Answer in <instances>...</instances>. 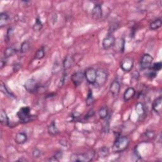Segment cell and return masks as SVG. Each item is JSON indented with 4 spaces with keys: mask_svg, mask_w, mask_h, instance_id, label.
I'll return each mask as SVG.
<instances>
[{
    "mask_svg": "<svg viewBox=\"0 0 162 162\" xmlns=\"http://www.w3.org/2000/svg\"><path fill=\"white\" fill-rule=\"evenodd\" d=\"M129 145V139L126 136L118 137L115 141L112 150L114 153H121L127 149Z\"/></svg>",
    "mask_w": 162,
    "mask_h": 162,
    "instance_id": "1",
    "label": "cell"
},
{
    "mask_svg": "<svg viewBox=\"0 0 162 162\" xmlns=\"http://www.w3.org/2000/svg\"><path fill=\"white\" fill-rule=\"evenodd\" d=\"M95 156V152L93 150H89L84 153H77L73 154L70 156V160L72 161H81L88 162L93 160Z\"/></svg>",
    "mask_w": 162,
    "mask_h": 162,
    "instance_id": "2",
    "label": "cell"
},
{
    "mask_svg": "<svg viewBox=\"0 0 162 162\" xmlns=\"http://www.w3.org/2000/svg\"><path fill=\"white\" fill-rule=\"evenodd\" d=\"M17 117L20 122L22 123H27L31 121L32 118V116L30 115V110L27 106L21 108L17 113Z\"/></svg>",
    "mask_w": 162,
    "mask_h": 162,
    "instance_id": "3",
    "label": "cell"
},
{
    "mask_svg": "<svg viewBox=\"0 0 162 162\" xmlns=\"http://www.w3.org/2000/svg\"><path fill=\"white\" fill-rule=\"evenodd\" d=\"M108 79V73L103 69H98L96 70V78L95 83L100 87L103 86Z\"/></svg>",
    "mask_w": 162,
    "mask_h": 162,
    "instance_id": "4",
    "label": "cell"
},
{
    "mask_svg": "<svg viewBox=\"0 0 162 162\" xmlns=\"http://www.w3.org/2000/svg\"><path fill=\"white\" fill-rule=\"evenodd\" d=\"M134 66V60L131 57L124 58L121 63V67L125 72H130Z\"/></svg>",
    "mask_w": 162,
    "mask_h": 162,
    "instance_id": "5",
    "label": "cell"
},
{
    "mask_svg": "<svg viewBox=\"0 0 162 162\" xmlns=\"http://www.w3.org/2000/svg\"><path fill=\"white\" fill-rule=\"evenodd\" d=\"M84 77V73L82 71H78L77 72H75L72 75L71 79L74 85L76 86V87H78V86L81 85L82 84Z\"/></svg>",
    "mask_w": 162,
    "mask_h": 162,
    "instance_id": "6",
    "label": "cell"
},
{
    "mask_svg": "<svg viewBox=\"0 0 162 162\" xmlns=\"http://www.w3.org/2000/svg\"><path fill=\"white\" fill-rule=\"evenodd\" d=\"M115 37L112 34L106 36L102 41V46L103 49L107 50L113 48L115 45Z\"/></svg>",
    "mask_w": 162,
    "mask_h": 162,
    "instance_id": "7",
    "label": "cell"
},
{
    "mask_svg": "<svg viewBox=\"0 0 162 162\" xmlns=\"http://www.w3.org/2000/svg\"><path fill=\"white\" fill-rule=\"evenodd\" d=\"M24 87L27 91H28L29 93H34L38 91L39 86L36 80H34V79H30L26 82Z\"/></svg>",
    "mask_w": 162,
    "mask_h": 162,
    "instance_id": "8",
    "label": "cell"
},
{
    "mask_svg": "<svg viewBox=\"0 0 162 162\" xmlns=\"http://www.w3.org/2000/svg\"><path fill=\"white\" fill-rule=\"evenodd\" d=\"M153 58L149 54H144L141 60V66L143 69H149L152 65Z\"/></svg>",
    "mask_w": 162,
    "mask_h": 162,
    "instance_id": "9",
    "label": "cell"
},
{
    "mask_svg": "<svg viewBox=\"0 0 162 162\" xmlns=\"http://www.w3.org/2000/svg\"><path fill=\"white\" fill-rule=\"evenodd\" d=\"M86 81L89 84H94L96 78V70L93 68H89L84 72Z\"/></svg>",
    "mask_w": 162,
    "mask_h": 162,
    "instance_id": "10",
    "label": "cell"
},
{
    "mask_svg": "<svg viewBox=\"0 0 162 162\" xmlns=\"http://www.w3.org/2000/svg\"><path fill=\"white\" fill-rule=\"evenodd\" d=\"M103 15V11L101 6L99 4L94 5L92 10V17L94 20H98L101 18Z\"/></svg>",
    "mask_w": 162,
    "mask_h": 162,
    "instance_id": "11",
    "label": "cell"
},
{
    "mask_svg": "<svg viewBox=\"0 0 162 162\" xmlns=\"http://www.w3.org/2000/svg\"><path fill=\"white\" fill-rule=\"evenodd\" d=\"M121 86L118 81H114L110 85V91L114 97H117L121 91Z\"/></svg>",
    "mask_w": 162,
    "mask_h": 162,
    "instance_id": "12",
    "label": "cell"
},
{
    "mask_svg": "<svg viewBox=\"0 0 162 162\" xmlns=\"http://www.w3.org/2000/svg\"><path fill=\"white\" fill-rule=\"evenodd\" d=\"M27 135L25 132H18L15 137V141L18 144H23L27 141Z\"/></svg>",
    "mask_w": 162,
    "mask_h": 162,
    "instance_id": "13",
    "label": "cell"
},
{
    "mask_svg": "<svg viewBox=\"0 0 162 162\" xmlns=\"http://www.w3.org/2000/svg\"><path fill=\"white\" fill-rule=\"evenodd\" d=\"M153 110L159 115H161L162 111V98L160 96L156 98L153 103Z\"/></svg>",
    "mask_w": 162,
    "mask_h": 162,
    "instance_id": "14",
    "label": "cell"
},
{
    "mask_svg": "<svg viewBox=\"0 0 162 162\" xmlns=\"http://www.w3.org/2000/svg\"><path fill=\"white\" fill-rule=\"evenodd\" d=\"M115 49L121 53H123L125 49V40L123 38H119L115 40V45L113 46Z\"/></svg>",
    "mask_w": 162,
    "mask_h": 162,
    "instance_id": "15",
    "label": "cell"
},
{
    "mask_svg": "<svg viewBox=\"0 0 162 162\" xmlns=\"http://www.w3.org/2000/svg\"><path fill=\"white\" fill-rule=\"evenodd\" d=\"M73 63H74L73 58L70 55L67 56L65 58L63 61V67L64 69L65 70L70 69L73 66Z\"/></svg>",
    "mask_w": 162,
    "mask_h": 162,
    "instance_id": "16",
    "label": "cell"
},
{
    "mask_svg": "<svg viewBox=\"0 0 162 162\" xmlns=\"http://www.w3.org/2000/svg\"><path fill=\"white\" fill-rule=\"evenodd\" d=\"M136 94V90L133 88H127L124 94V100L125 101H128L131 100Z\"/></svg>",
    "mask_w": 162,
    "mask_h": 162,
    "instance_id": "17",
    "label": "cell"
},
{
    "mask_svg": "<svg viewBox=\"0 0 162 162\" xmlns=\"http://www.w3.org/2000/svg\"><path fill=\"white\" fill-rule=\"evenodd\" d=\"M48 132L51 136H57L59 134V130L55 122H52L48 127Z\"/></svg>",
    "mask_w": 162,
    "mask_h": 162,
    "instance_id": "18",
    "label": "cell"
},
{
    "mask_svg": "<svg viewBox=\"0 0 162 162\" xmlns=\"http://www.w3.org/2000/svg\"><path fill=\"white\" fill-rule=\"evenodd\" d=\"M161 25H162L161 20V19H156V20L152 22L149 24V29L151 30H157L159 28H160L161 27Z\"/></svg>",
    "mask_w": 162,
    "mask_h": 162,
    "instance_id": "19",
    "label": "cell"
},
{
    "mask_svg": "<svg viewBox=\"0 0 162 162\" xmlns=\"http://www.w3.org/2000/svg\"><path fill=\"white\" fill-rule=\"evenodd\" d=\"M0 121L4 125H9V118L6 113L4 110H1V112H0Z\"/></svg>",
    "mask_w": 162,
    "mask_h": 162,
    "instance_id": "20",
    "label": "cell"
},
{
    "mask_svg": "<svg viewBox=\"0 0 162 162\" xmlns=\"http://www.w3.org/2000/svg\"><path fill=\"white\" fill-rule=\"evenodd\" d=\"M136 113L139 117L143 116V115L145 113V109H144V107L143 103H140V102L137 103L136 106Z\"/></svg>",
    "mask_w": 162,
    "mask_h": 162,
    "instance_id": "21",
    "label": "cell"
},
{
    "mask_svg": "<svg viewBox=\"0 0 162 162\" xmlns=\"http://www.w3.org/2000/svg\"><path fill=\"white\" fill-rule=\"evenodd\" d=\"M16 53V49L12 47H8L5 49V51H4V55H5V58H9L12 57L14 54Z\"/></svg>",
    "mask_w": 162,
    "mask_h": 162,
    "instance_id": "22",
    "label": "cell"
},
{
    "mask_svg": "<svg viewBox=\"0 0 162 162\" xmlns=\"http://www.w3.org/2000/svg\"><path fill=\"white\" fill-rule=\"evenodd\" d=\"M9 19V16L6 13H2L0 15V26L3 27L6 25Z\"/></svg>",
    "mask_w": 162,
    "mask_h": 162,
    "instance_id": "23",
    "label": "cell"
},
{
    "mask_svg": "<svg viewBox=\"0 0 162 162\" xmlns=\"http://www.w3.org/2000/svg\"><path fill=\"white\" fill-rule=\"evenodd\" d=\"M98 114L101 119H105L109 115V109L106 106H103L99 110Z\"/></svg>",
    "mask_w": 162,
    "mask_h": 162,
    "instance_id": "24",
    "label": "cell"
},
{
    "mask_svg": "<svg viewBox=\"0 0 162 162\" xmlns=\"http://www.w3.org/2000/svg\"><path fill=\"white\" fill-rule=\"evenodd\" d=\"M98 156L101 158H105L109 156V149L106 147H102L100 149H99L98 152Z\"/></svg>",
    "mask_w": 162,
    "mask_h": 162,
    "instance_id": "25",
    "label": "cell"
},
{
    "mask_svg": "<svg viewBox=\"0 0 162 162\" xmlns=\"http://www.w3.org/2000/svg\"><path fill=\"white\" fill-rule=\"evenodd\" d=\"M30 48V44L28 41H25L24 42H22V44L21 45L20 50L22 53H27L29 51Z\"/></svg>",
    "mask_w": 162,
    "mask_h": 162,
    "instance_id": "26",
    "label": "cell"
},
{
    "mask_svg": "<svg viewBox=\"0 0 162 162\" xmlns=\"http://www.w3.org/2000/svg\"><path fill=\"white\" fill-rule=\"evenodd\" d=\"M45 56V52L43 48L39 49L35 53V58L37 60H41Z\"/></svg>",
    "mask_w": 162,
    "mask_h": 162,
    "instance_id": "27",
    "label": "cell"
},
{
    "mask_svg": "<svg viewBox=\"0 0 162 162\" xmlns=\"http://www.w3.org/2000/svg\"><path fill=\"white\" fill-rule=\"evenodd\" d=\"M42 28V23L39 18H37L35 23L33 26V29L34 31H39Z\"/></svg>",
    "mask_w": 162,
    "mask_h": 162,
    "instance_id": "28",
    "label": "cell"
},
{
    "mask_svg": "<svg viewBox=\"0 0 162 162\" xmlns=\"http://www.w3.org/2000/svg\"><path fill=\"white\" fill-rule=\"evenodd\" d=\"M1 91L6 95L10 96V97H14L13 93L10 91L8 89L6 88V86L5 84H4L3 82L1 84Z\"/></svg>",
    "mask_w": 162,
    "mask_h": 162,
    "instance_id": "29",
    "label": "cell"
},
{
    "mask_svg": "<svg viewBox=\"0 0 162 162\" xmlns=\"http://www.w3.org/2000/svg\"><path fill=\"white\" fill-rule=\"evenodd\" d=\"M94 97L93 95L92 91L89 90L87 98H86V101H85L86 104H87L88 106H91L94 103Z\"/></svg>",
    "mask_w": 162,
    "mask_h": 162,
    "instance_id": "30",
    "label": "cell"
},
{
    "mask_svg": "<svg viewBox=\"0 0 162 162\" xmlns=\"http://www.w3.org/2000/svg\"><path fill=\"white\" fill-rule=\"evenodd\" d=\"M161 66H162V64H161V62H157V63H155L153 65V67H152V70L155 71V72H157V71H159L161 70Z\"/></svg>",
    "mask_w": 162,
    "mask_h": 162,
    "instance_id": "31",
    "label": "cell"
},
{
    "mask_svg": "<svg viewBox=\"0 0 162 162\" xmlns=\"http://www.w3.org/2000/svg\"><path fill=\"white\" fill-rule=\"evenodd\" d=\"M32 155H33V156L34 158H39L41 156V151L38 149V148H35L34 150H33V152H32Z\"/></svg>",
    "mask_w": 162,
    "mask_h": 162,
    "instance_id": "32",
    "label": "cell"
},
{
    "mask_svg": "<svg viewBox=\"0 0 162 162\" xmlns=\"http://www.w3.org/2000/svg\"><path fill=\"white\" fill-rule=\"evenodd\" d=\"M145 135L146 137L149 138V139H153L155 136V134L153 131H146V132L145 133Z\"/></svg>",
    "mask_w": 162,
    "mask_h": 162,
    "instance_id": "33",
    "label": "cell"
},
{
    "mask_svg": "<svg viewBox=\"0 0 162 162\" xmlns=\"http://www.w3.org/2000/svg\"><path fill=\"white\" fill-rule=\"evenodd\" d=\"M6 58H2V60H1V63H0V66H1V69H2L6 64Z\"/></svg>",
    "mask_w": 162,
    "mask_h": 162,
    "instance_id": "34",
    "label": "cell"
},
{
    "mask_svg": "<svg viewBox=\"0 0 162 162\" xmlns=\"http://www.w3.org/2000/svg\"><path fill=\"white\" fill-rule=\"evenodd\" d=\"M54 156H55L58 160H59V158H61V157H62V153H61V152H57L55 153V155Z\"/></svg>",
    "mask_w": 162,
    "mask_h": 162,
    "instance_id": "35",
    "label": "cell"
}]
</instances>
